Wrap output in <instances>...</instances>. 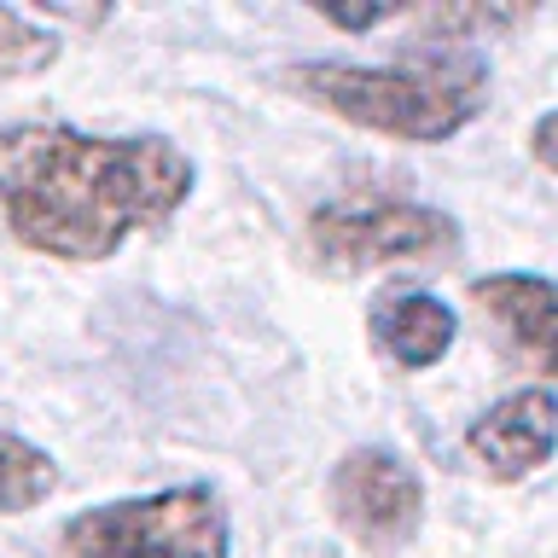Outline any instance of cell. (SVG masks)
I'll return each mask as SVG.
<instances>
[{
    "mask_svg": "<svg viewBox=\"0 0 558 558\" xmlns=\"http://www.w3.org/2000/svg\"><path fill=\"white\" fill-rule=\"evenodd\" d=\"M192 192V157L163 134H82L64 122L0 129V216L24 251L105 262L163 227Z\"/></svg>",
    "mask_w": 558,
    "mask_h": 558,
    "instance_id": "6da1fadb",
    "label": "cell"
},
{
    "mask_svg": "<svg viewBox=\"0 0 558 558\" xmlns=\"http://www.w3.org/2000/svg\"><path fill=\"white\" fill-rule=\"evenodd\" d=\"M286 87L320 111L355 122V129L442 146L483 117L488 105V64L471 47H425L401 52L396 64H291Z\"/></svg>",
    "mask_w": 558,
    "mask_h": 558,
    "instance_id": "7a4b0ae2",
    "label": "cell"
},
{
    "mask_svg": "<svg viewBox=\"0 0 558 558\" xmlns=\"http://www.w3.org/2000/svg\"><path fill=\"white\" fill-rule=\"evenodd\" d=\"M59 547L64 558H227L233 523H227L216 488L186 483L76 512L64 523Z\"/></svg>",
    "mask_w": 558,
    "mask_h": 558,
    "instance_id": "3957f363",
    "label": "cell"
},
{
    "mask_svg": "<svg viewBox=\"0 0 558 558\" xmlns=\"http://www.w3.org/2000/svg\"><path fill=\"white\" fill-rule=\"evenodd\" d=\"M460 251L453 216L396 192H349L308 216V256L331 274H366L390 262H442Z\"/></svg>",
    "mask_w": 558,
    "mask_h": 558,
    "instance_id": "277c9868",
    "label": "cell"
},
{
    "mask_svg": "<svg viewBox=\"0 0 558 558\" xmlns=\"http://www.w3.org/2000/svg\"><path fill=\"white\" fill-rule=\"evenodd\" d=\"M331 512H338L343 535L361 541L366 553H396L418 535L425 518V483L413 465H401L384 448H349L331 465Z\"/></svg>",
    "mask_w": 558,
    "mask_h": 558,
    "instance_id": "5b68a950",
    "label": "cell"
},
{
    "mask_svg": "<svg viewBox=\"0 0 558 558\" xmlns=\"http://www.w3.org/2000/svg\"><path fill=\"white\" fill-rule=\"evenodd\" d=\"M471 303L495 326V338L558 396V286L541 274H483Z\"/></svg>",
    "mask_w": 558,
    "mask_h": 558,
    "instance_id": "8992f818",
    "label": "cell"
},
{
    "mask_svg": "<svg viewBox=\"0 0 558 558\" xmlns=\"http://www.w3.org/2000/svg\"><path fill=\"white\" fill-rule=\"evenodd\" d=\"M558 448V396L553 390H512L495 401L483 418H471L465 453L483 465V477L495 483H523L530 471H541Z\"/></svg>",
    "mask_w": 558,
    "mask_h": 558,
    "instance_id": "52a82bcc",
    "label": "cell"
},
{
    "mask_svg": "<svg viewBox=\"0 0 558 558\" xmlns=\"http://www.w3.org/2000/svg\"><path fill=\"white\" fill-rule=\"evenodd\" d=\"M373 338L384 343V355L408 373H425L453 349L460 320L448 303H436L430 291H384L373 303Z\"/></svg>",
    "mask_w": 558,
    "mask_h": 558,
    "instance_id": "ba28073f",
    "label": "cell"
},
{
    "mask_svg": "<svg viewBox=\"0 0 558 558\" xmlns=\"http://www.w3.org/2000/svg\"><path fill=\"white\" fill-rule=\"evenodd\" d=\"M52 488H59V465L52 453H41L24 436L0 430V518H17L29 506H41Z\"/></svg>",
    "mask_w": 558,
    "mask_h": 558,
    "instance_id": "9c48e42d",
    "label": "cell"
},
{
    "mask_svg": "<svg viewBox=\"0 0 558 558\" xmlns=\"http://www.w3.org/2000/svg\"><path fill=\"white\" fill-rule=\"evenodd\" d=\"M59 59V35L41 29L29 12L17 7H0V82H24V76H41Z\"/></svg>",
    "mask_w": 558,
    "mask_h": 558,
    "instance_id": "30bf717a",
    "label": "cell"
},
{
    "mask_svg": "<svg viewBox=\"0 0 558 558\" xmlns=\"http://www.w3.org/2000/svg\"><path fill=\"white\" fill-rule=\"evenodd\" d=\"M530 151H535L541 169L558 174V111H547V117H541L535 129H530Z\"/></svg>",
    "mask_w": 558,
    "mask_h": 558,
    "instance_id": "8fae6325",
    "label": "cell"
}]
</instances>
